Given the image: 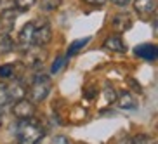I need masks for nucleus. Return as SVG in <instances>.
I'll use <instances>...</instances> for the list:
<instances>
[{
  "mask_svg": "<svg viewBox=\"0 0 158 144\" xmlns=\"http://www.w3.org/2000/svg\"><path fill=\"white\" fill-rule=\"evenodd\" d=\"M51 144H70V141L66 139L64 135H56V137L52 139Z\"/></svg>",
  "mask_w": 158,
  "mask_h": 144,
  "instance_id": "nucleus-22",
  "label": "nucleus"
},
{
  "mask_svg": "<svg viewBox=\"0 0 158 144\" xmlns=\"http://www.w3.org/2000/svg\"><path fill=\"white\" fill-rule=\"evenodd\" d=\"M134 10L141 16H149L155 10V0H134Z\"/></svg>",
  "mask_w": 158,
  "mask_h": 144,
  "instance_id": "nucleus-11",
  "label": "nucleus"
},
{
  "mask_svg": "<svg viewBox=\"0 0 158 144\" xmlns=\"http://www.w3.org/2000/svg\"><path fill=\"white\" fill-rule=\"evenodd\" d=\"M102 97H104V104H111V102H115V99H116V92L113 90V88H104V92H102Z\"/></svg>",
  "mask_w": 158,
  "mask_h": 144,
  "instance_id": "nucleus-21",
  "label": "nucleus"
},
{
  "mask_svg": "<svg viewBox=\"0 0 158 144\" xmlns=\"http://www.w3.org/2000/svg\"><path fill=\"white\" fill-rule=\"evenodd\" d=\"M45 130L40 125V121L28 118V120H19L16 125V137L19 144H40L44 139Z\"/></svg>",
  "mask_w": 158,
  "mask_h": 144,
  "instance_id": "nucleus-1",
  "label": "nucleus"
},
{
  "mask_svg": "<svg viewBox=\"0 0 158 144\" xmlns=\"http://www.w3.org/2000/svg\"><path fill=\"white\" fill-rule=\"evenodd\" d=\"M130 144H155V141L146 134H137L132 137V142Z\"/></svg>",
  "mask_w": 158,
  "mask_h": 144,
  "instance_id": "nucleus-19",
  "label": "nucleus"
},
{
  "mask_svg": "<svg viewBox=\"0 0 158 144\" xmlns=\"http://www.w3.org/2000/svg\"><path fill=\"white\" fill-rule=\"evenodd\" d=\"M84 2H87L89 5H96V7H99V5H104V4H106V0H84Z\"/></svg>",
  "mask_w": 158,
  "mask_h": 144,
  "instance_id": "nucleus-23",
  "label": "nucleus"
},
{
  "mask_svg": "<svg viewBox=\"0 0 158 144\" xmlns=\"http://www.w3.org/2000/svg\"><path fill=\"white\" fill-rule=\"evenodd\" d=\"M66 61H68V57H66V56H57V57H56V61L52 63L51 71H52V73H57V71H59L61 68H64Z\"/></svg>",
  "mask_w": 158,
  "mask_h": 144,
  "instance_id": "nucleus-20",
  "label": "nucleus"
},
{
  "mask_svg": "<svg viewBox=\"0 0 158 144\" xmlns=\"http://www.w3.org/2000/svg\"><path fill=\"white\" fill-rule=\"evenodd\" d=\"M52 88V84H51V78L44 73H38L35 78H33L31 85L26 92L30 94V101L31 102H42L47 99L49 92Z\"/></svg>",
  "mask_w": 158,
  "mask_h": 144,
  "instance_id": "nucleus-2",
  "label": "nucleus"
},
{
  "mask_svg": "<svg viewBox=\"0 0 158 144\" xmlns=\"http://www.w3.org/2000/svg\"><path fill=\"white\" fill-rule=\"evenodd\" d=\"M0 78H5V80L16 78V64L9 63V64H2L0 66Z\"/></svg>",
  "mask_w": 158,
  "mask_h": 144,
  "instance_id": "nucleus-14",
  "label": "nucleus"
},
{
  "mask_svg": "<svg viewBox=\"0 0 158 144\" xmlns=\"http://www.w3.org/2000/svg\"><path fill=\"white\" fill-rule=\"evenodd\" d=\"M12 49H14V43H12L9 35H0V54L10 52Z\"/></svg>",
  "mask_w": 158,
  "mask_h": 144,
  "instance_id": "nucleus-17",
  "label": "nucleus"
},
{
  "mask_svg": "<svg viewBox=\"0 0 158 144\" xmlns=\"http://www.w3.org/2000/svg\"><path fill=\"white\" fill-rule=\"evenodd\" d=\"M61 4H63V0H42L40 7H42L44 12H51V10H56Z\"/></svg>",
  "mask_w": 158,
  "mask_h": 144,
  "instance_id": "nucleus-18",
  "label": "nucleus"
},
{
  "mask_svg": "<svg viewBox=\"0 0 158 144\" xmlns=\"http://www.w3.org/2000/svg\"><path fill=\"white\" fill-rule=\"evenodd\" d=\"M134 54L144 61H155L158 57V49L153 43H141L134 49Z\"/></svg>",
  "mask_w": 158,
  "mask_h": 144,
  "instance_id": "nucleus-8",
  "label": "nucleus"
},
{
  "mask_svg": "<svg viewBox=\"0 0 158 144\" xmlns=\"http://www.w3.org/2000/svg\"><path fill=\"white\" fill-rule=\"evenodd\" d=\"M37 2L38 0H14V5H16L14 9L18 10V12H26V10H30Z\"/></svg>",
  "mask_w": 158,
  "mask_h": 144,
  "instance_id": "nucleus-16",
  "label": "nucleus"
},
{
  "mask_svg": "<svg viewBox=\"0 0 158 144\" xmlns=\"http://www.w3.org/2000/svg\"><path fill=\"white\" fill-rule=\"evenodd\" d=\"M12 97H10L9 94V88H7V84L4 82H0V108H7L12 104Z\"/></svg>",
  "mask_w": 158,
  "mask_h": 144,
  "instance_id": "nucleus-13",
  "label": "nucleus"
},
{
  "mask_svg": "<svg viewBox=\"0 0 158 144\" xmlns=\"http://www.w3.org/2000/svg\"><path fill=\"white\" fill-rule=\"evenodd\" d=\"M33 31H35V23H26L19 31L18 37V47L21 51H28L33 47Z\"/></svg>",
  "mask_w": 158,
  "mask_h": 144,
  "instance_id": "nucleus-6",
  "label": "nucleus"
},
{
  "mask_svg": "<svg viewBox=\"0 0 158 144\" xmlns=\"http://www.w3.org/2000/svg\"><path fill=\"white\" fill-rule=\"evenodd\" d=\"M115 101H116V104H118L120 109H125V111H134V109H137V99L129 90H122Z\"/></svg>",
  "mask_w": 158,
  "mask_h": 144,
  "instance_id": "nucleus-7",
  "label": "nucleus"
},
{
  "mask_svg": "<svg viewBox=\"0 0 158 144\" xmlns=\"http://www.w3.org/2000/svg\"><path fill=\"white\" fill-rule=\"evenodd\" d=\"M111 24L118 33H123L132 26V19H130V16L127 14V12H120V14H116L115 18H113Z\"/></svg>",
  "mask_w": 158,
  "mask_h": 144,
  "instance_id": "nucleus-9",
  "label": "nucleus"
},
{
  "mask_svg": "<svg viewBox=\"0 0 158 144\" xmlns=\"http://www.w3.org/2000/svg\"><path fill=\"white\" fill-rule=\"evenodd\" d=\"M104 47H106L108 51H113V52H125L127 51V47H125V43H123V40H122L118 35L108 37L106 42H104Z\"/></svg>",
  "mask_w": 158,
  "mask_h": 144,
  "instance_id": "nucleus-12",
  "label": "nucleus"
},
{
  "mask_svg": "<svg viewBox=\"0 0 158 144\" xmlns=\"http://www.w3.org/2000/svg\"><path fill=\"white\" fill-rule=\"evenodd\" d=\"M35 23V31H33V47H45L52 38L51 24L47 21H33Z\"/></svg>",
  "mask_w": 158,
  "mask_h": 144,
  "instance_id": "nucleus-3",
  "label": "nucleus"
},
{
  "mask_svg": "<svg viewBox=\"0 0 158 144\" xmlns=\"http://www.w3.org/2000/svg\"><path fill=\"white\" fill-rule=\"evenodd\" d=\"M115 5H118V7H125V5L130 4V0H111Z\"/></svg>",
  "mask_w": 158,
  "mask_h": 144,
  "instance_id": "nucleus-24",
  "label": "nucleus"
},
{
  "mask_svg": "<svg viewBox=\"0 0 158 144\" xmlns=\"http://www.w3.org/2000/svg\"><path fill=\"white\" fill-rule=\"evenodd\" d=\"M12 113H14L16 118L19 120H28V118H33L35 115V102H31L30 99H18L12 104Z\"/></svg>",
  "mask_w": 158,
  "mask_h": 144,
  "instance_id": "nucleus-4",
  "label": "nucleus"
},
{
  "mask_svg": "<svg viewBox=\"0 0 158 144\" xmlns=\"http://www.w3.org/2000/svg\"><path fill=\"white\" fill-rule=\"evenodd\" d=\"M87 42H90V38H78V40H75L73 43H71L70 47H68V54H66V57H70V56H73V54H77V52L82 49V47H85L87 45Z\"/></svg>",
  "mask_w": 158,
  "mask_h": 144,
  "instance_id": "nucleus-15",
  "label": "nucleus"
},
{
  "mask_svg": "<svg viewBox=\"0 0 158 144\" xmlns=\"http://www.w3.org/2000/svg\"><path fill=\"white\" fill-rule=\"evenodd\" d=\"M18 19V10L16 9H5L0 12V35H9L12 31Z\"/></svg>",
  "mask_w": 158,
  "mask_h": 144,
  "instance_id": "nucleus-5",
  "label": "nucleus"
},
{
  "mask_svg": "<svg viewBox=\"0 0 158 144\" xmlns=\"http://www.w3.org/2000/svg\"><path fill=\"white\" fill-rule=\"evenodd\" d=\"M2 118H4V115H2V108H0V125H2Z\"/></svg>",
  "mask_w": 158,
  "mask_h": 144,
  "instance_id": "nucleus-25",
  "label": "nucleus"
},
{
  "mask_svg": "<svg viewBox=\"0 0 158 144\" xmlns=\"http://www.w3.org/2000/svg\"><path fill=\"white\" fill-rule=\"evenodd\" d=\"M7 88H9V94L10 97H12V101H18V99H23L24 96H26V87L23 85V82H19V80L12 78L7 84Z\"/></svg>",
  "mask_w": 158,
  "mask_h": 144,
  "instance_id": "nucleus-10",
  "label": "nucleus"
}]
</instances>
